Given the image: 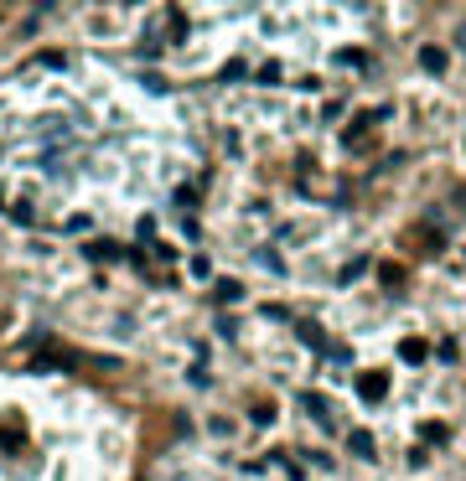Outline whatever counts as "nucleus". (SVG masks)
I'll return each mask as SVG.
<instances>
[{"label": "nucleus", "instance_id": "obj_1", "mask_svg": "<svg viewBox=\"0 0 466 481\" xmlns=\"http://www.w3.org/2000/svg\"><path fill=\"white\" fill-rule=\"evenodd\" d=\"M358 393H363L368 404H378V399H384V373H363V378H358Z\"/></svg>", "mask_w": 466, "mask_h": 481}, {"label": "nucleus", "instance_id": "obj_2", "mask_svg": "<svg viewBox=\"0 0 466 481\" xmlns=\"http://www.w3.org/2000/svg\"><path fill=\"white\" fill-rule=\"evenodd\" d=\"M347 445H352V456L373 460V434H368V430H358V434H352V440H347Z\"/></svg>", "mask_w": 466, "mask_h": 481}, {"label": "nucleus", "instance_id": "obj_3", "mask_svg": "<svg viewBox=\"0 0 466 481\" xmlns=\"http://www.w3.org/2000/svg\"><path fill=\"white\" fill-rule=\"evenodd\" d=\"M419 62H425L430 73H445V52L441 47H419Z\"/></svg>", "mask_w": 466, "mask_h": 481}, {"label": "nucleus", "instance_id": "obj_4", "mask_svg": "<svg viewBox=\"0 0 466 481\" xmlns=\"http://www.w3.org/2000/svg\"><path fill=\"white\" fill-rule=\"evenodd\" d=\"M306 414H311L316 424H332V409H326V399H316V393L306 399Z\"/></svg>", "mask_w": 466, "mask_h": 481}, {"label": "nucleus", "instance_id": "obj_5", "mask_svg": "<svg viewBox=\"0 0 466 481\" xmlns=\"http://www.w3.org/2000/svg\"><path fill=\"white\" fill-rule=\"evenodd\" d=\"M399 352H404V363H425V341H419V337H409L404 347H399Z\"/></svg>", "mask_w": 466, "mask_h": 481}, {"label": "nucleus", "instance_id": "obj_6", "mask_svg": "<svg viewBox=\"0 0 466 481\" xmlns=\"http://www.w3.org/2000/svg\"><path fill=\"white\" fill-rule=\"evenodd\" d=\"M259 264H265V270H275V274L285 270V264H280V254H275V248H259Z\"/></svg>", "mask_w": 466, "mask_h": 481}, {"label": "nucleus", "instance_id": "obj_7", "mask_svg": "<svg viewBox=\"0 0 466 481\" xmlns=\"http://www.w3.org/2000/svg\"><path fill=\"white\" fill-rule=\"evenodd\" d=\"M301 341H311V347H326V337H321V326H301Z\"/></svg>", "mask_w": 466, "mask_h": 481}, {"label": "nucleus", "instance_id": "obj_8", "mask_svg": "<svg viewBox=\"0 0 466 481\" xmlns=\"http://www.w3.org/2000/svg\"><path fill=\"white\" fill-rule=\"evenodd\" d=\"M419 434H425L430 445H441V440H445V424H425V430H419Z\"/></svg>", "mask_w": 466, "mask_h": 481}, {"label": "nucleus", "instance_id": "obj_9", "mask_svg": "<svg viewBox=\"0 0 466 481\" xmlns=\"http://www.w3.org/2000/svg\"><path fill=\"white\" fill-rule=\"evenodd\" d=\"M456 47H461V52H466V26H461V31H456Z\"/></svg>", "mask_w": 466, "mask_h": 481}]
</instances>
